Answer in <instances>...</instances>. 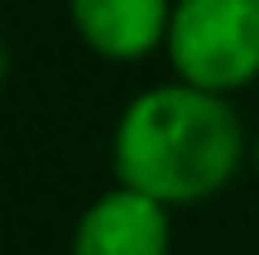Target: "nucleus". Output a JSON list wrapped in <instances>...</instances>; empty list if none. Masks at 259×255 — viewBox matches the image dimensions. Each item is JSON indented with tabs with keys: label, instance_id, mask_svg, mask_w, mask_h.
<instances>
[{
	"label": "nucleus",
	"instance_id": "obj_5",
	"mask_svg": "<svg viewBox=\"0 0 259 255\" xmlns=\"http://www.w3.org/2000/svg\"><path fill=\"white\" fill-rule=\"evenodd\" d=\"M250 169H254V178H259V130H254V150H250Z\"/></svg>",
	"mask_w": 259,
	"mask_h": 255
},
{
	"label": "nucleus",
	"instance_id": "obj_2",
	"mask_svg": "<svg viewBox=\"0 0 259 255\" xmlns=\"http://www.w3.org/2000/svg\"><path fill=\"white\" fill-rule=\"evenodd\" d=\"M163 58L173 82L235 96L259 82V0H173Z\"/></svg>",
	"mask_w": 259,
	"mask_h": 255
},
{
	"label": "nucleus",
	"instance_id": "obj_4",
	"mask_svg": "<svg viewBox=\"0 0 259 255\" xmlns=\"http://www.w3.org/2000/svg\"><path fill=\"white\" fill-rule=\"evenodd\" d=\"M67 24L101 63H144L168 44L173 0H67Z\"/></svg>",
	"mask_w": 259,
	"mask_h": 255
},
{
	"label": "nucleus",
	"instance_id": "obj_1",
	"mask_svg": "<svg viewBox=\"0 0 259 255\" xmlns=\"http://www.w3.org/2000/svg\"><path fill=\"white\" fill-rule=\"evenodd\" d=\"M250 150L254 135L231 96L197 92L187 82H154L115 116L111 173L115 183L178 212L226 193L250 164Z\"/></svg>",
	"mask_w": 259,
	"mask_h": 255
},
{
	"label": "nucleus",
	"instance_id": "obj_3",
	"mask_svg": "<svg viewBox=\"0 0 259 255\" xmlns=\"http://www.w3.org/2000/svg\"><path fill=\"white\" fill-rule=\"evenodd\" d=\"M67 255H173V212L125 183H111L77 212Z\"/></svg>",
	"mask_w": 259,
	"mask_h": 255
}]
</instances>
